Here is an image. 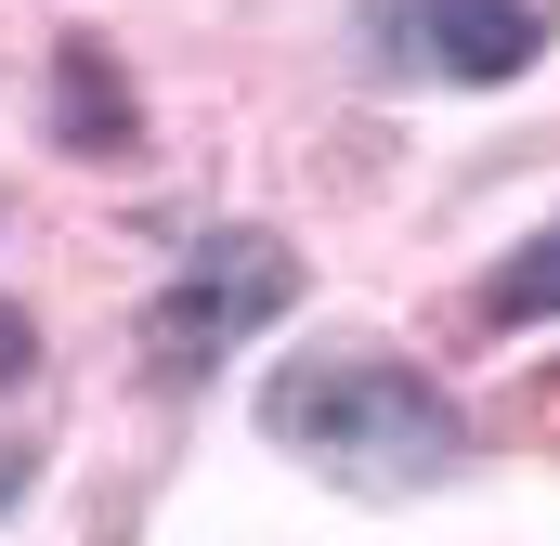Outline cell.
Listing matches in <instances>:
<instances>
[{
  "label": "cell",
  "instance_id": "277c9868",
  "mask_svg": "<svg viewBox=\"0 0 560 546\" xmlns=\"http://www.w3.org/2000/svg\"><path fill=\"white\" fill-rule=\"evenodd\" d=\"M52 131L79 143V156H131L143 143V105L118 92L105 39H66V52H52Z\"/></svg>",
  "mask_w": 560,
  "mask_h": 546
},
{
  "label": "cell",
  "instance_id": "3957f363",
  "mask_svg": "<svg viewBox=\"0 0 560 546\" xmlns=\"http://www.w3.org/2000/svg\"><path fill=\"white\" fill-rule=\"evenodd\" d=\"M560 0H378V52L418 66V79H456V92H495L548 52Z\"/></svg>",
  "mask_w": 560,
  "mask_h": 546
},
{
  "label": "cell",
  "instance_id": "6da1fadb",
  "mask_svg": "<svg viewBox=\"0 0 560 546\" xmlns=\"http://www.w3.org/2000/svg\"><path fill=\"white\" fill-rule=\"evenodd\" d=\"M261 429H275L300 468L352 482V495H430L456 455H469V416L443 378H418L405 352H287L261 378Z\"/></svg>",
  "mask_w": 560,
  "mask_h": 546
},
{
  "label": "cell",
  "instance_id": "52a82bcc",
  "mask_svg": "<svg viewBox=\"0 0 560 546\" xmlns=\"http://www.w3.org/2000/svg\"><path fill=\"white\" fill-rule=\"evenodd\" d=\"M13 495H26V468H13V455H0V508H13Z\"/></svg>",
  "mask_w": 560,
  "mask_h": 546
},
{
  "label": "cell",
  "instance_id": "5b68a950",
  "mask_svg": "<svg viewBox=\"0 0 560 546\" xmlns=\"http://www.w3.org/2000/svg\"><path fill=\"white\" fill-rule=\"evenodd\" d=\"M548 312H560V222L522 235L509 261L482 273V325H548Z\"/></svg>",
  "mask_w": 560,
  "mask_h": 546
},
{
  "label": "cell",
  "instance_id": "7a4b0ae2",
  "mask_svg": "<svg viewBox=\"0 0 560 546\" xmlns=\"http://www.w3.org/2000/svg\"><path fill=\"white\" fill-rule=\"evenodd\" d=\"M287 299H300V248H287V235H261V222L196 235L183 273L143 299V378H156V391H196L209 365H235V352L275 325Z\"/></svg>",
  "mask_w": 560,
  "mask_h": 546
},
{
  "label": "cell",
  "instance_id": "8992f818",
  "mask_svg": "<svg viewBox=\"0 0 560 546\" xmlns=\"http://www.w3.org/2000/svg\"><path fill=\"white\" fill-rule=\"evenodd\" d=\"M26 365H39V325H26V312H13V299H0V391H13V378H26Z\"/></svg>",
  "mask_w": 560,
  "mask_h": 546
}]
</instances>
